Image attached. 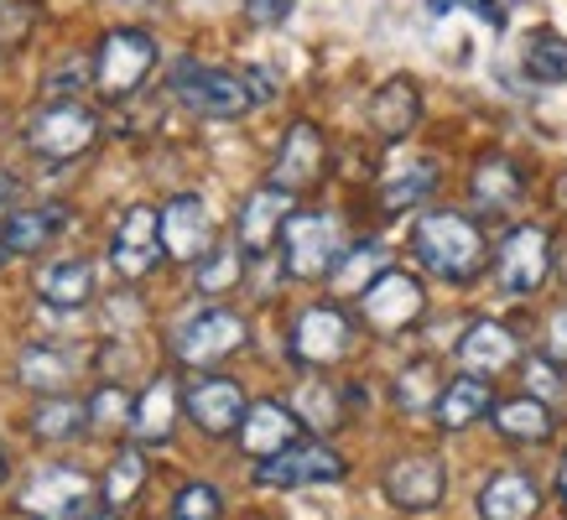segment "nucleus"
Returning <instances> with one entry per match:
<instances>
[{
	"mask_svg": "<svg viewBox=\"0 0 567 520\" xmlns=\"http://www.w3.org/2000/svg\"><path fill=\"white\" fill-rule=\"evenodd\" d=\"M412 250L422 260V271H432L437 281H474L489 266L484 229L464 214H453V208H432V214L416 219Z\"/></svg>",
	"mask_w": 567,
	"mask_h": 520,
	"instance_id": "nucleus-1",
	"label": "nucleus"
},
{
	"mask_svg": "<svg viewBox=\"0 0 567 520\" xmlns=\"http://www.w3.org/2000/svg\"><path fill=\"white\" fill-rule=\"evenodd\" d=\"M468 198H474L480 214L505 219V214L520 208V198H526V177H520V167L511 156H484L480 167H474V177H468Z\"/></svg>",
	"mask_w": 567,
	"mask_h": 520,
	"instance_id": "nucleus-19",
	"label": "nucleus"
},
{
	"mask_svg": "<svg viewBox=\"0 0 567 520\" xmlns=\"http://www.w3.org/2000/svg\"><path fill=\"white\" fill-rule=\"evenodd\" d=\"M563 370H567V364H557L551 354H542V360L526 364V385H532V396H542L551 406V401L567 391V375H563Z\"/></svg>",
	"mask_w": 567,
	"mask_h": 520,
	"instance_id": "nucleus-39",
	"label": "nucleus"
},
{
	"mask_svg": "<svg viewBox=\"0 0 567 520\" xmlns=\"http://www.w3.org/2000/svg\"><path fill=\"white\" fill-rule=\"evenodd\" d=\"M245 245H214V250H208L204 260H198V266H193V287H198V292L204 297H224V292H235V287H240V277H245Z\"/></svg>",
	"mask_w": 567,
	"mask_h": 520,
	"instance_id": "nucleus-34",
	"label": "nucleus"
},
{
	"mask_svg": "<svg viewBox=\"0 0 567 520\" xmlns=\"http://www.w3.org/2000/svg\"><path fill=\"white\" fill-rule=\"evenodd\" d=\"M520 360V339L505 323H468V333L458 339V364H464L468 375H499V370H511Z\"/></svg>",
	"mask_w": 567,
	"mask_h": 520,
	"instance_id": "nucleus-20",
	"label": "nucleus"
},
{
	"mask_svg": "<svg viewBox=\"0 0 567 520\" xmlns=\"http://www.w3.org/2000/svg\"><path fill=\"white\" fill-rule=\"evenodd\" d=\"M495 412V391H489V375H458V381L443 385V401H437V427H447V433H464V427H474V422H484V416Z\"/></svg>",
	"mask_w": 567,
	"mask_h": 520,
	"instance_id": "nucleus-24",
	"label": "nucleus"
},
{
	"mask_svg": "<svg viewBox=\"0 0 567 520\" xmlns=\"http://www.w3.org/2000/svg\"><path fill=\"white\" fill-rule=\"evenodd\" d=\"M69 225V214L58 204H48V208H17L11 219H6V240H11V250L17 256H37L42 245L58 235V229Z\"/></svg>",
	"mask_w": 567,
	"mask_h": 520,
	"instance_id": "nucleus-32",
	"label": "nucleus"
},
{
	"mask_svg": "<svg viewBox=\"0 0 567 520\" xmlns=\"http://www.w3.org/2000/svg\"><path fill=\"white\" fill-rule=\"evenodd\" d=\"M156 69V42L136 27H121V32H110L94 52V89H100L104 100H131Z\"/></svg>",
	"mask_w": 567,
	"mask_h": 520,
	"instance_id": "nucleus-6",
	"label": "nucleus"
},
{
	"mask_svg": "<svg viewBox=\"0 0 567 520\" xmlns=\"http://www.w3.org/2000/svg\"><path fill=\"white\" fill-rule=\"evenodd\" d=\"M447 489V468L437 453H406L385 468V495L395 510H432Z\"/></svg>",
	"mask_w": 567,
	"mask_h": 520,
	"instance_id": "nucleus-15",
	"label": "nucleus"
},
{
	"mask_svg": "<svg viewBox=\"0 0 567 520\" xmlns=\"http://www.w3.org/2000/svg\"><path fill=\"white\" fill-rule=\"evenodd\" d=\"M380 271H391V250L380 240L344 245V256L333 260V271H328V287H333V297H354L360 302L364 287H375Z\"/></svg>",
	"mask_w": 567,
	"mask_h": 520,
	"instance_id": "nucleus-25",
	"label": "nucleus"
},
{
	"mask_svg": "<svg viewBox=\"0 0 567 520\" xmlns=\"http://www.w3.org/2000/svg\"><path fill=\"white\" fill-rule=\"evenodd\" d=\"M183 412L204 437H235L240 433L250 401L229 375H198V381L183 391Z\"/></svg>",
	"mask_w": 567,
	"mask_h": 520,
	"instance_id": "nucleus-13",
	"label": "nucleus"
},
{
	"mask_svg": "<svg viewBox=\"0 0 567 520\" xmlns=\"http://www.w3.org/2000/svg\"><path fill=\"white\" fill-rule=\"evenodd\" d=\"M547 271H551V235L542 225H516L499 240V250H495L499 292L532 297V292H542Z\"/></svg>",
	"mask_w": 567,
	"mask_h": 520,
	"instance_id": "nucleus-8",
	"label": "nucleus"
},
{
	"mask_svg": "<svg viewBox=\"0 0 567 520\" xmlns=\"http://www.w3.org/2000/svg\"><path fill=\"white\" fill-rule=\"evenodd\" d=\"M292 412L308 433L328 437L333 427H339V391H328L323 381H302L297 385V396H292Z\"/></svg>",
	"mask_w": 567,
	"mask_h": 520,
	"instance_id": "nucleus-35",
	"label": "nucleus"
},
{
	"mask_svg": "<svg viewBox=\"0 0 567 520\" xmlns=\"http://www.w3.org/2000/svg\"><path fill=\"white\" fill-rule=\"evenodd\" d=\"M245 339H250V329H245L240 312L204 308V312H193V318H183V323L173 329V360L188 364V370H208V364L240 354Z\"/></svg>",
	"mask_w": 567,
	"mask_h": 520,
	"instance_id": "nucleus-4",
	"label": "nucleus"
},
{
	"mask_svg": "<svg viewBox=\"0 0 567 520\" xmlns=\"http://www.w3.org/2000/svg\"><path fill=\"white\" fill-rule=\"evenodd\" d=\"M542 510V489L532 474L520 468H499L495 479L480 489V516L484 520H536Z\"/></svg>",
	"mask_w": 567,
	"mask_h": 520,
	"instance_id": "nucleus-23",
	"label": "nucleus"
},
{
	"mask_svg": "<svg viewBox=\"0 0 567 520\" xmlns=\"http://www.w3.org/2000/svg\"><path fill=\"white\" fill-rule=\"evenodd\" d=\"M557 495L567 500V458H563V474H557Z\"/></svg>",
	"mask_w": 567,
	"mask_h": 520,
	"instance_id": "nucleus-46",
	"label": "nucleus"
},
{
	"mask_svg": "<svg viewBox=\"0 0 567 520\" xmlns=\"http://www.w3.org/2000/svg\"><path fill=\"white\" fill-rule=\"evenodd\" d=\"M17 381L27 385V391H37V396H58V391L73 381V360L63 354V349L37 344L17 360Z\"/></svg>",
	"mask_w": 567,
	"mask_h": 520,
	"instance_id": "nucleus-31",
	"label": "nucleus"
},
{
	"mask_svg": "<svg viewBox=\"0 0 567 520\" xmlns=\"http://www.w3.org/2000/svg\"><path fill=\"white\" fill-rule=\"evenodd\" d=\"M100 136V115L79 100H48L32 110V121H27V146H32L42 162L52 167H63L73 156H84Z\"/></svg>",
	"mask_w": 567,
	"mask_h": 520,
	"instance_id": "nucleus-2",
	"label": "nucleus"
},
{
	"mask_svg": "<svg viewBox=\"0 0 567 520\" xmlns=\"http://www.w3.org/2000/svg\"><path fill=\"white\" fill-rule=\"evenodd\" d=\"M489 422H495V433L511 437V443H547V437H551V406L542 396L495 401Z\"/></svg>",
	"mask_w": 567,
	"mask_h": 520,
	"instance_id": "nucleus-27",
	"label": "nucleus"
},
{
	"mask_svg": "<svg viewBox=\"0 0 567 520\" xmlns=\"http://www.w3.org/2000/svg\"><path fill=\"white\" fill-rule=\"evenodd\" d=\"M110 260L125 281H141L162 260V214L156 208H125L121 229H115V245H110Z\"/></svg>",
	"mask_w": 567,
	"mask_h": 520,
	"instance_id": "nucleus-16",
	"label": "nucleus"
},
{
	"mask_svg": "<svg viewBox=\"0 0 567 520\" xmlns=\"http://www.w3.org/2000/svg\"><path fill=\"white\" fill-rule=\"evenodd\" d=\"M427 308V292H422V281L406 277V271H380L375 287H364L360 297V318L370 323L375 333H406L422 318Z\"/></svg>",
	"mask_w": 567,
	"mask_h": 520,
	"instance_id": "nucleus-12",
	"label": "nucleus"
},
{
	"mask_svg": "<svg viewBox=\"0 0 567 520\" xmlns=\"http://www.w3.org/2000/svg\"><path fill=\"white\" fill-rule=\"evenodd\" d=\"M370 131H375L380 141H406L422 125V89L412 84V79H385V84L370 94Z\"/></svg>",
	"mask_w": 567,
	"mask_h": 520,
	"instance_id": "nucleus-18",
	"label": "nucleus"
},
{
	"mask_svg": "<svg viewBox=\"0 0 567 520\" xmlns=\"http://www.w3.org/2000/svg\"><path fill=\"white\" fill-rule=\"evenodd\" d=\"M141 489H146V453H141V443H136V448L115 453L110 474L100 479V495L110 510H131V505L141 500Z\"/></svg>",
	"mask_w": 567,
	"mask_h": 520,
	"instance_id": "nucleus-33",
	"label": "nucleus"
},
{
	"mask_svg": "<svg viewBox=\"0 0 567 520\" xmlns=\"http://www.w3.org/2000/svg\"><path fill=\"white\" fill-rule=\"evenodd\" d=\"M526 73L542 79V84H567V42L563 37H551V32L536 37L532 52H526Z\"/></svg>",
	"mask_w": 567,
	"mask_h": 520,
	"instance_id": "nucleus-37",
	"label": "nucleus"
},
{
	"mask_svg": "<svg viewBox=\"0 0 567 520\" xmlns=\"http://www.w3.org/2000/svg\"><path fill=\"white\" fill-rule=\"evenodd\" d=\"M349 349H354V323H349V312L339 308H302L292 323V354L297 364H308V370H328V364L349 360Z\"/></svg>",
	"mask_w": 567,
	"mask_h": 520,
	"instance_id": "nucleus-11",
	"label": "nucleus"
},
{
	"mask_svg": "<svg viewBox=\"0 0 567 520\" xmlns=\"http://www.w3.org/2000/svg\"><path fill=\"white\" fill-rule=\"evenodd\" d=\"M323 162H328V152H323V131L312 121H297L287 136H281V146H276V156H271V188H287V193H308V188H318L323 183Z\"/></svg>",
	"mask_w": 567,
	"mask_h": 520,
	"instance_id": "nucleus-14",
	"label": "nucleus"
},
{
	"mask_svg": "<svg viewBox=\"0 0 567 520\" xmlns=\"http://www.w3.org/2000/svg\"><path fill=\"white\" fill-rule=\"evenodd\" d=\"M17 198H21V183L0 167V219H11V214H17Z\"/></svg>",
	"mask_w": 567,
	"mask_h": 520,
	"instance_id": "nucleus-43",
	"label": "nucleus"
},
{
	"mask_svg": "<svg viewBox=\"0 0 567 520\" xmlns=\"http://www.w3.org/2000/svg\"><path fill=\"white\" fill-rule=\"evenodd\" d=\"M297 412L292 406H276V401H256L250 412H245V422H240V453H250V458H271V453H281V448H292L297 443Z\"/></svg>",
	"mask_w": 567,
	"mask_h": 520,
	"instance_id": "nucleus-21",
	"label": "nucleus"
},
{
	"mask_svg": "<svg viewBox=\"0 0 567 520\" xmlns=\"http://www.w3.org/2000/svg\"><path fill=\"white\" fill-rule=\"evenodd\" d=\"M136 416V401L125 396L121 385H100L89 396V433H125Z\"/></svg>",
	"mask_w": 567,
	"mask_h": 520,
	"instance_id": "nucleus-36",
	"label": "nucleus"
},
{
	"mask_svg": "<svg viewBox=\"0 0 567 520\" xmlns=\"http://www.w3.org/2000/svg\"><path fill=\"white\" fill-rule=\"evenodd\" d=\"M292 198H297V193L271 188V183L245 198V208H240V245H245V256H250V260L266 256V250H276V240H281L287 219L297 214Z\"/></svg>",
	"mask_w": 567,
	"mask_h": 520,
	"instance_id": "nucleus-17",
	"label": "nucleus"
},
{
	"mask_svg": "<svg viewBox=\"0 0 567 520\" xmlns=\"http://www.w3.org/2000/svg\"><path fill=\"white\" fill-rule=\"evenodd\" d=\"M219 245V229H214V214L198 193H177L162 208V256H173L177 266H198Z\"/></svg>",
	"mask_w": 567,
	"mask_h": 520,
	"instance_id": "nucleus-10",
	"label": "nucleus"
},
{
	"mask_svg": "<svg viewBox=\"0 0 567 520\" xmlns=\"http://www.w3.org/2000/svg\"><path fill=\"white\" fill-rule=\"evenodd\" d=\"M37 292L52 308H84L94 297V266L89 260H52L48 271H37Z\"/></svg>",
	"mask_w": 567,
	"mask_h": 520,
	"instance_id": "nucleus-28",
	"label": "nucleus"
},
{
	"mask_svg": "<svg viewBox=\"0 0 567 520\" xmlns=\"http://www.w3.org/2000/svg\"><path fill=\"white\" fill-rule=\"evenodd\" d=\"M443 370L432 360H416V364H406L401 375H395V385H391V396H395V406L401 412H412V416H422V412H437V401H443Z\"/></svg>",
	"mask_w": 567,
	"mask_h": 520,
	"instance_id": "nucleus-30",
	"label": "nucleus"
},
{
	"mask_svg": "<svg viewBox=\"0 0 567 520\" xmlns=\"http://www.w3.org/2000/svg\"><path fill=\"white\" fill-rule=\"evenodd\" d=\"M6 256H11V240H6V225H0V266H6Z\"/></svg>",
	"mask_w": 567,
	"mask_h": 520,
	"instance_id": "nucleus-45",
	"label": "nucleus"
},
{
	"mask_svg": "<svg viewBox=\"0 0 567 520\" xmlns=\"http://www.w3.org/2000/svg\"><path fill=\"white\" fill-rule=\"evenodd\" d=\"M0 479H6V458H0Z\"/></svg>",
	"mask_w": 567,
	"mask_h": 520,
	"instance_id": "nucleus-48",
	"label": "nucleus"
},
{
	"mask_svg": "<svg viewBox=\"0 0 567 520\" xmlns=\"http://www.w3.org/2000/svg\"><path fill=\"white\" fill-rule=\"evenodd\" d=\"M224 500L214 485H183L173 500V520H219Z\"/></svg>",
	"mask_w": 567,
	"mask_h": 520,
	"instance_id": "nucleus-38",
	"label": "nucleus"
},
{
	"mask_svg": "<svg viewBox=\"0 0 567 520\" xmlns=\"http://www.w3.org/2000/svg\"><path fill=\"white\" fill-rule=\"evenodd\" d=\"M333 479H344V458L328 448V443H302L297 437L292 448L271 453V458H256V485H271V489L333 485Z\"/></svg>",
	"mask_w": 567,
	"mask_h": 520,
	"instance_id": "nucleus-9",
	"label": "nucleus"
},
{
	"mask_svg": "<svg viewBox=\"0 0 567 520\" xmlns=\"http://www.w3.org/2000/svg\"><path fill=\"white\" fill-rule=\"evenodd\" d=\"M453 6H474V11H480L484 21H499V11L489 6V0H427V11H432V17H443V11H453Z\"/></svg>",
	"mask_w": 567,
	"mask_h": 520,
	"instance_id": "nucleus-42",
	"label": "nucleus"
},
{
	"mask_svg": "<svg viewBox=\"0 0 567 520\" xmlns=\"http://www.w3.org/2000/svg\"><path fill=\"white\" fill-rule=\"evenodd\" d=\"M432 188H437V162H432V156H412V162H401L395 173H385V183H380V208H385V214H406V208L427 204Z\"/></svg>",
	"mask_w": 567,
	"mask_h": 520,
	"instance_id": "nucleus-26",
	"label": "nucleus"
},
{
	"mask_svg": "<svg viewBox=\"0 0 567 520\" xmlns=\"http://www.w3.org/2000/svg\"><path fill=\"white\" fill-rule=\"evenodd\" d=\"M79 520H121V510H110V505H104V510H84Z\"/></svg>",
	"mask_w": 567,
	"mask_h": 520,
	"instance_id": "nucleus-44",
	"label": "nucleus"
},
{
	"mask_svg": "<svg viewBox=\"0 0 567 520\" xmlns=\"http://www.w3.org/2000/svg\"><path fill=\"white\" fill-rule=\"evenodd\" d=\"M344 256V225L333 214H292L281 229V271L297 281H318Z\"/></svg>",
	"mask_w": 567,
	"mask_h": 520,
	"instance_id": "nucleus-3",
	"label": "nucleus"
},
{
	"mask_svg": "<svg viewBox=\"0 0 567 520\" xmlns=\"http://www.w3.org/2000/svg\"><path fill=\"white\" fill-rule=\"evenodd\" d=\"M177 412H183V391H177V381H173V375H156V381L136 396L131 437H136L141 448L167 443V437H173V427H177Z\"/></svg>",
	"mask_w": 567,
	"mask_h": 520,
	"instance_id": "nucleus-22",
	"label": "nucleus"
},
{
	"mask_svg": "<svg viewBox=\"0 0 567 520\" xmlns=\"http://www.w3.org/2000/svg\"><path fill=\"white\" fill-rule=\"evenodd\" d=\"M547 354L557 364H567V312H557L551 318V329H547Z\"/></svg>",
	"mask_w": 567,
	"mask_h": 520,
	"instance_id": "nucleus-41",
	"label": "nucleus"
},
{
	"mask_svg": "<svg viewBox=\"0 0 567 520\" xmlns=\"http://www.w3.org/2000/svg\"><path fill=\"white\" fill-rule=\"evenodd\" d=\"M17 510L32 520H79L94 510V479L69 464H48L17 489Z\"/></svg>",
	"mask_w": 567,
	"mask_h": 520,
	"instance_id": "nucleus-5",
	"label": "nucleus"
},
{
	"mask_svg": "<svg viewBox=\"0 0 567 520\" xmlns=\"http://www.w3.org/2000/svg\"><path fill=\"white\" fill-rule=\"evenodd\" d=\"M297 0H245V17L256 21V27H281V21L292 17Z\"/></svg>",
	"mask_w": 567,
	"mask_h": 520,
	"instance_id": "nucleus-40",
	"label": "nucleus"
},
{
	"mask_svg": "<svg viewBox=\"0 0 567 520\" xmlns=\"http://www.w3.org/2000/svg\"><path fill=\"white\" fill-rule=\"evenodd\" d=\"M89 427V401H73V396H42L32 412V433L42 437V443H69V437H79Z\"/></svg>",
	"mask_w": 567,
	"mask_h": 520,
	"instance_id": "nucleus-29",
	"label": "nucleus"
},
{
	"mask_svg": "<svg viewBox=\"0 0 567 520\" xmlns=\"http://www.w3.org/2000/svg\"><path fill=\"white\" fill-rule=\"evenodd\" d=\"M173 94L188 104L193 115H204V121H240L245 110L256 104L245 79H235V73H224V69H208V63H177Z\"/></svg>",
	"mask_w": 567,
	"mask_h": 520,
	"instance_id": "nucleus-7",
	"label": "nucleus"
},
{
	"mask_svg": "<svg viewBox=\"0 0 567 520\" xmlns=\"http://www.w3.org/2000/svg\"><path fill=\"white\" fill-rule=\"evenodd\" d=\"M557 198H563V208H567V173H563V183H557Z\"/></svg>",
	"mask_w": 567,
	"mask_h": 520,
	"instance_id": "nucleus-47",
	"label": "nucleus"
}]
</instances>
